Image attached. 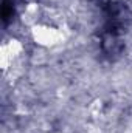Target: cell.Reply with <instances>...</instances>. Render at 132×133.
<instances>
[{"instance_id":"6da1fadb","label":"cell","mask_w":132,"mask_h":133,"mask_svg":"<svg viewBox=\"0 0 132 133\" xmlns=\"http://www.w3.org/2000/svg\"><path fill=\"white\" fill-rule=\"evenodd\" d=\"M31 37L36 43L42 46H51L61 40V33L48 25H34L31 30Z\"/></svg>"}]
</instances>
